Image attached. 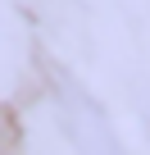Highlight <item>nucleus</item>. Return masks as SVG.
Here are the masks:
<instances>
[{
  "mask_svg": "<svg viewBox=\"0 0 150 155\" xmlns=\"http://www.w3.org/2000/svg\"><path fill=\"white\" fill-rule=\"evenodd\" d=\"M59 119H64V132H68V141H73V155H123V146H118L109 119L100 114V105H96L82 87L64 82Z\"/></svg>",
  "mask_w": 150,
  "mask_h": 155,
  "instance_id": "obj_1",
  "label": "nucleus"
}]
</instances>
